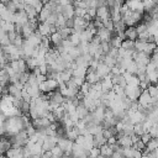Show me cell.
Wrapping results in <instances>:
<instances>
[{"label": "cell", "mask_w": 158, "mask_h": 158, "mask_svg": "<svg viewBox=\"0 0 158 158\" xmlns=\"http://www.w3.org/2000/svg\"><path fill=\"white\" fill-rule=\"evenodd\" d=\"M141 93H142V88H141L139 85H137V86L126 85V86H125V94H126V96H127L128 99H131V100H137L138 96L141 95Z\"/></svg>", "instance_id": "2"}, {"label": "cell", "mask_w": 158, "mask_h": 158, "mask_svg": "<svg viewBox=\"0 0 158 158\" xmlns=\"http://www.w3.org/2000/svg\"><path fill=\"white\" fill-rule=\"evenodd\" d=\"M51 152H52V156H53V157H60V156H64V151H63L58 144H56V146L51 149Z\"/></svg>", "instance_id": "10"}, {"label": "cell", "mask_w": 158, "mask_h": 158, "mask_svg": "<svg viewBox=\"0 0 158 158\" xmlns=\"http://www.w3.org/2000/svg\"><path fill=\"white\" fill-rule=\"evenodd\" d=\"M122 48L125 49H128V51H136V41H132V40H127L125 38L122 41V44H121Z\"/></svg>", "instance_id": "8"}, {"label": "cell", "mask_w": 158, "mask_h": 158, "mask_svg": "<svg viewBox=\"0 0 158 158\" xmlns=\"http://www.w3.org/2000/svg\"><path fill=\"white\" fill-rule=\"evenodd\" d=\"M96 35L99 36V38L101 41H110L111 37H112V31H110L109 28L102 26V27H99L96 30Z\"/></svg>", "instance_id": "4"}, {"label": "cell", "mask_w": 158, "mask_h": 158, "mask_svg": "<svg viewBox=\"0 0 158 158\" xmlns=\"http://www.w3.org/2000/svg\"><path fill=\"white\" fill-rule=\"evenodd\" d=\"M49 38H51V42L54 44V47H57V46H59L62 42H63V37H62V35H60V32L57 30V31H54V32H52L51 33V36H49Z\"/></svg>", "instance_id": "7"}, {"label": "cell", "mask_w": 158, "mask_h": 158, "mask_svg": "<svg viewBox=\"0 0 158 158\" xmlns=\"http://www.w3.org/2000/svg\"><path fill=\"white\" fill-rule=\"evenodd\" d=\"M96 17H99L101 21L110 19V7L107 5H101L96 9Z\"/></svg>", "instance_id": "3"}, {"label": "cell", "mask_w": 158, "mask_h": 158, "mask_svg": "<svg viewBox=\"0 0 158 158\" xmlns=\"http://www.w3.org/2000/svg\"><path fill=\"white\" fill-rule=\"evenodd\" d=\"M139 137H141V139H142V141H143V142H144V143L147 144V143H148V141H149V139L152 138V135H151V133H149V132L147 131V132L142 133V135H141Z\"/></svg>", "instance_id": "11"}, {"label": "cell", "mask_w": 158, "mask_h": 158, "mask_svg": "<svg viewBox=\"0 0 158 158\" xmlns=\"http://www.w3.org/2000/svg\"><path fill=\"white\" fill-rule=\"evenodd\" d=\"M123 35H125V38H127V40L136 41L138 38V32L135 26H127L126 30L123 31Z\"/></svg>", "instance_id": "5"}, {"label": "cell", "mask_w": 158, "mask_h": 158, "mask_svg": "<svg viewBox=\"0 0 158 158\" xmlns=\"http://www.w3.org/2000/svg\"><path fill=\"white\" fill-rule=\"evenodd\" d=\"M59 86V83L53 78H47L42 83H40V89L43 94H49L54 90H57Z\"/></svg>", "instance_id": "1"}, {"label": "cell", "mask_w": 158, "mask_h": 158, "mask_svg": "<svg viewBox=\"0 0 158 158\" xmlns=\"http://www.w3.org/2000/svg\"><path fill=\"white\" fill-rule=\"evenodd\" d=\"M96 72H98V74H99L101 78H104V77H106V75L110 74L111 68H110L109 65H106L104 62H100L99 65H98V68H96Z\"/></svg>", "instance_id": "6"}, {"label": "cell", "mask_w": 158, "mask_h": 158, "mask_svg": "<svg viewBox=\"0 0 158 158\" xmlns=\"http://www.w3.org/2000/svg\"><path fill=\"white\" fill-rule=\"evenodd\" d=\"M112 148H111V146L110 144H107V143H105V144H102V146H100V156H112Z\"/></svg>", "instance_id": "9"}]
</instances>
